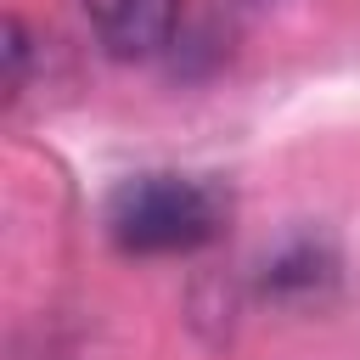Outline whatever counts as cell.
I'll return each instance as SVG.
<instances>
[{
    "instance_id": "6da1fadb",
    "label": "cell",
    "mask_w": 360,
    "mask_h": 360,
    "mask_svg": "<svg viewBox=\"0 0 360 360\" xmlns=\"http://www.w3.org/2000/svg\"><path fill=\"white\" fill-rule=\"evenodd\" d=\"M231 219V197L202 180V174H129L107 191L101 202V225L112 236L118 253H197L208 248Z\"/></svg>"
},
{
    "instance_id": "3957f363",
    "label": "cell",
    "mask_w": 360,
    "mask_h": 360,
    "mask_svg": "<svg viewBox=\"0 0 360 360\" xmlns=\"http://www.w3.org/2000/svg\"><path fill=\"white\" fill-rule=\"evenodd\" d=\"M22 73H28V28H22V17H11L6 22V90L11 96L22 90Z\"/></svg>"
},
{
    "instance_id": "7a4b0ae2",
    "label": "cell",
    "mask_w": 360,
    "mask_h": 360,
    "mask_svg": "<svg viewBox=\"0 0 360 360\" xmlns=\"http://www.w3.org/2000/svg\"><path fill=\"white\" fill-rule=\"evenodd\" d=\"M96 45L118 62H146L169 51L180 28V0H79Z\"/></svg>"
}]
</instances>
